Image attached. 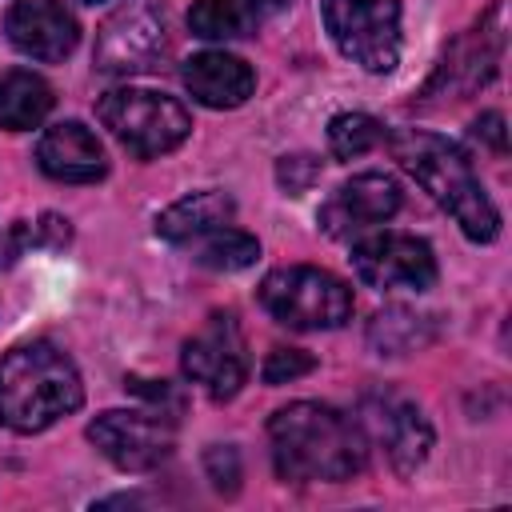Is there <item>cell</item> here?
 Masks as SVG:
<instances>
[{
  "label": "cell",
  "mask_w": 512,
  "mask_h": 512,
  "mask_svg": "<svg viewBox=\"0 0 512 512\" xmlns=\"http://www.w3.org/2000/svg\"><path fill=\"white\" fill-rule=\"evenodd\" d=\"M272 460L284 480H352L364 468L360 428L328 404H288L268 420Z\"/></svg>",
  "instance_id": "obj_1"
},
{
  "label": "cell",
  "mask_w": 512,
  "mask_h": 512,
  "mask_svg": "<svg viewBox=\"0 0 512 512\" xmlns=\"http://www.w3.org/2000/svg\"><path fill=\"white\" fill-rule=\"evenodd\" d=\"M380 140H384L380 120H372L364 112H344V116H336L328 124V144H332L336 160H356V156L372 152Z\"/></svg>",
  "instance_id": "obj_21"
},
{
  "label": "cell",
  "mask_w": 512,
  "mask_h": 512,
  "mask_svg": "<svg viewBox=\"0 0 512 512\" xmlns=\"http://www.w3.org/2000/svg\"><path fill=\"white\" fill-rule=\"evenodd\" d=\"M4 28L8 40L32 60H64L80 40L76 16L60 0H16Z\"/></svg>",
  "instance_id": "obj_12"
},
{
  "label": "cell",
  "mask_w": 512,
  "mask_h": 512,
  "mask_svg": "<svg viewBox=\"0 0 512 512\" xmlns=\"http://www.w3.org/2000/svg\"><path fill=\"white\" fill-rule=\"evenodd\" d=\"M36 160L52 180H68V184H92L108 172V156L100 140L80 120L52 124L36 144Z\"/></svg>",
  "instance_id": "obj_13"
},
{
  "label": "cell",
  "mask_w": 512,
  "mask_h": 512,
  "mask_svg": "<svg viewBox=\"0 0 512 512\" xmlns=\"http://www.w3.org/2000/svg\"><path fill=\"white\" fill-rule=\"evenodd\" d=\"M164 56V24L152 8H120L96 36V68L108 76H132L156 68Z\"/></svg>",
  "instance_id": "obj_10"
},
{
  "label": "cell",
  "mask_w": 512,
  "mask_h": 512,
  "mask_svg": "<svg viewBox=\"0 0 512 512\" xmlns=\"http://www.w3.org/2000/svg\"><path fill=\"white\" fill-rule=\"evenodd\" d=\"M392 152L432 192V200L444 212H452V220L464 228L468 240H480V244L496 240L500 212L488 200V192L480 188V180L472 172V160L452 140L408 128V132H396L392 136Z\"/></svg>",
  "instance_id": "obj_3"
},
{
  "label": "cell",
  "mask_w": 512,
  "mask_h": 512,
  "mask_svg": "<svg viewBox=\"0 0 512 512\" xmlns=\"http://www.w3.org/2000/svg\"><path fill=\"white\" fill-rule=\"evenodd\" d=\"M96 112L104 128H112V136L140 160L172 152L192 128L180 100L148 88H116L96 104Z\"/></svg>",
  "instance_id": "obj_4"
},
{
  "label": "cell",
  "mask_w": 512,
  "mask_h": 512,
  "mask_svg": "<svg viewBox=\"0 0 512 512\" xmlns=\"http://www.w3.org/2000/svg\"><path fill=\"white\" fill-rule=\"evenodd\" d=\"M256 256H260L256 236L236 232V228H224V224L212 228V232H204V244L196 252V260L208 264V268H216V272H240V268L256 264Z\"/></svg>",
  "instance_id": "obj_20"
},
{
  "label": "cell",
  "mask_w": 512,
  "mask_h": 512,
  "mask_svg": "<svg viewBox=\"0 0 512 512\" xmlns=\"http://www.w3.org/2000/svg\"><path fill=\"white\" fill-rule=\"evenodd\" d=\"M380 436H384L388 460H392V468L400 476H412L424 464L428 448H432V428L420 416V408H412V404L388 408V416L380 420Z\"/></svg>",
  "instance_id": "obj_16"
},
{
  "label": "cell",
  "mask_w": 512,
  "mask_h": 512,
  "mask_svg": "<svg viewBox=\"0 0 512 512\" xmlns=\"http://www.w3.org/2000/svg\"><path fill=\"white\" fill-rule=\"evenodd\" d=\"M472 136L484 140L492 152H504L508 148V136H504V116L500 112H484L476 124H472Z\"/></svg>",
  "instance_id": "obj_26"
},
{
  "label": "cell",
  "mask_w": 512,
  "mask_h": 512,
  "mask_svg": "<svg viewBox=\"0 0 512 512\" xmlns=\"http://www.w3.org/2000/svg\"><path fill=\"white\" fill-rule=\"evenodd\" d=\"M232 212H236V204H232L228 192H216V188L192 192V196L176 200L172 208H164V212L156 216V232H160L164 240H172V244H184V240H196V236H204V232L228 224Z\"/></svg>",
  "instance_id": "obj_15"
},
{
  "label": "cell",
  "mask_w": 512,
  "mask_h": 512,
  "mask_svg": "<svg viewBox=\"0 0 512 512\" xmlns=\"http://www.w3.org/2000/svg\"><path fill=\"white\" fill-rule=\"evenodd\" d=\"M36 232H40V240L44 244H52V248H60V244H68V220H60V216H44L40 224H36Z\"/></svg>",
  "instance_id": "obj_27"
},
{
  "label": "cell",
  "mask_w": 512,
  "mask_h": 512,
  "mask_svg": "<svg viewBox=\"0 0 512 512\" xmlns=\"http://www.w3.org/2000/svg\"><path fill=\"white\" fill-rule=\"evenodd\" d=\"M204 472H208V480H212V488L216 492H236L240 488V456H236V448H228V444H212L208 452H204Z\"/></svg>",
  "instance_id": "obj_24"
},
{
  "label": "cell",
  "mask_w": 512,
  "mask_h": 512,
  "mask_svg": "<svg viewBox=\"0 0 512 512\" xmlns=\"http://www.w3.org/2000/svg\"><path fill=\"white\" fill-rule=\"evenodd\" d=\"M244 4H248L252 16H268V12H280L288 0H244Z\"/></svg>",
  "instance_id": "obj_28"
},
{
  "label": "cell",
  "mask_w": 512,
  "mask_h": 512,
  "mask_svg": "<svg viewBox=\"0 0 512 512\" xmlns=\"http://www.w3.org/2000/svg\"><path fill=\"white\" fill-rule=\"evenodd\" d=\"M52 108V88L24 68H12L0 76V128L24 132L36 128Z\"/></svg>",
  "instance_id": "obj_17"
},
{
  "label": "cell",
  "mask_w": 512,
  "mask_h": 512,
  "mask_svg": "<svg viewBox=\"0 0 512 512\" xmlns=\"http://www.w3.org/2000/svg\"><path fill=\"white\" fill-rule=\"evenodd\" d=\"M352 268L368 288L392 292V288H408V292H428L436 284V256L424 240L404 236V232H380V236H364L352 248Z\"/></svg>",
  "instance_id": "obj_8"
},
{
  "label": "cell",
  "mask_w": 512,
  "mask_h": 512,
  "mask_svg": "<svg viewBox=\"0 0 512 512\" xmlns=\"http://www.w3.org/2000/svg\"><path fill=\"white\" fill-rule=\"evenodd\" d=\"M496 60H500V28H488V20L452 48V56L444 60V76H452L456 92H472L480 84L492 80L496 72Z\"/></svg>",
  "instance_id": "obj_18"
},
{
  "label": "cell",
  "mask_w": 512,
  "mask_h": 512,
  "mask_svg": "<svg viewBox=\"0 0 512 512\" xmlns=\"http://www.w3.org/2000/svg\"><path fill=\"white\" fill-rule=\"evenodd\" d=\"M324 28L336 48L368 72H392L400 60V4L396 0H320Z\"/></svg>",
  "instance_id": "obj_6"
},
{
  "label": "cell",
  "mask_w": 512,
  "mask_h": 512,
  "mask_svg": "<svg viewBox=\"0 0 512 512\" xmlns=\"http://www.w3.org/2000/svg\"><path fill=\"white\" fill-rule=\"evenodd\" d=\"M432 340V324L428 316H416L408 308H384L372 324H368V344L380 352V356H404V352H416L420 344Z\"/></svg>",
  "instance_id": "obj_19"
},
{
  "label": "cell",
  "mask_w": 512,
  "mask_h": 512,
  "mask_svg": "<svg viewBox=\"0 0 512 512\" xmlns=\"http://www.w3.org/2000/svg\"><path fill=\"white\" fill-rule=\"evenodd\" d=\"M316 176H320V164H316L312 156H284V160L276 164V180H280V188H284L288 196L308 192V188L316 184Z\"/></svg>",
  "instance_id": "obj_25"
},
{
  "label": "cell",
  "mask_w": 512,
  "mask_h": 512,
  "mask_svg": "<svg viewBox=\"0 0 512 512\" xmlns=\"http://www.w3.org/2000/svg\"><path fill=\"white\" fill-rule=\"evenodd\" d=\"M312 368H316V360L308 352H300V348H272L264 368H260V376H264V384H288L296 376H308Z\"/></svg>",
  "instance_id": "obj_23"
},
{
  "label": "cell",
  "mask_w": 512,
  "mask_h": 512,
  "mask_svg": "<svg viewBox=\"0 0 512 512\" xmlns=\"http://www.w3.org/2000/svg\"><path fill=\"white\" fill-rule=\"evenodd\" d=\"M164 412H100L88 424V440L124 472H148L172 452V424Z\"/></svg>",
  "instance_id": "obj_9"
},
{
  "label": "cell",
  "mask_w": 512,
  "mask_h": 512,
  "mask_svg": "<svg viewBox=\"0 0 512 512\" xmlns=\"http://www.w3.org/2000/svg\"><path fill=\"white\" fill-rule=\"evenodd\" d=\"M80 400V372L56 344L28 340L0 360V420L12 432H44L60 416L76 412Z\"/></svg>",
  "instance_id": "obj_2"
},
{
  "label": "cell",
  "mask_w": 512,
  "mask_h": 512,
  "mask_svg": "<svg viewBox=\"0 0 512 512\" xmlns=\"http://www.w3.org/2000/svg\"><path fill=\"white\" fill-rule=\"evenodd\" d=\"M188 24L204 40H232L244 32V12L236 0H196L188 12Z\"/></svg>",
  "instance_id": "obj_22"
},
{
  "label": "cell",
  "mask_w": 512,
  "mask_h": 512,
  "mask_svg": "<svg viewBox=\"0 0 512 512\" xmlns=\"http://www.w3.org/2000/svg\"><path fill=\"white\" fill-rule=\"evenodd\" d=\"M184 84L188 92L208 104V108H236L252 96V68L240 60V56H228V52H200L184 64Z\"/></svg>",
  "instance_id": "obj_14"
},
{
  "label": "cell",
  "mask_w": 512,
  "mask_h": 512,
  "mask_svg": "<svg viewBox=\"0 0 512 512\" xmlns=\"http://www.w3.org/2000/svg\"><path fill=\"white\" fill-rule=\"evenodd\" d=\"M184 376L196 380L212 400H232L248 376L244 336L232 312H212L208 324L184 344Z\"/></svg>",
  "instance_id": "obj_7"
},
{
  "label": "cell",
  "mask_w": 512,
  "mask_h": 512,
  "mask_svg": "<svg viewBox=\"0 0 512 512\" xmlns=\"http://www.w3.org/2000/svg\"><path fill=\"white\" fill-rule=\"evenodd\" d=\"M400 208V184L384 172H360L320 208V228L336 240H348L372 224H384Z\"/></svg>",
  "instance_id": "obj_11"
},
{
  "label": "cell",
  "mask_w": 512,
  "mask_h": 512,
  "mask_svg": "<svg viewBox=\"0 0 512 512\" xmlns=\"http://www.w3.org/2000/svg\"><path fill=\"white\" fill-rule=\"evenodd\" d=\"M260 304L288 328H340L352 316L348 284L308 264L268 272L260 284Z\"/></svg>",
  "instance_id": "obj_5"
}]
</instances>
